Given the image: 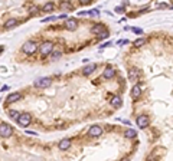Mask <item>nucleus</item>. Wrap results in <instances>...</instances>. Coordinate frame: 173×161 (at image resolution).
Wrapping results in <instances>:
<instances>
[{"label": "nucleus", "instance_id": "22", "mask_svg": "<svg viewBox=\"0 0 173 161\" xmlns=\"http://www.w3.org/2000/svg\"><path fill=\"white\" fill-rule=\"evenodd\" d=\"M59 58H61V52H53V53H52V59H53V60H56V59H59Z\"/></svg>", "mask_w": 173, "mask_h": 161}, {"label": "nucleus", "instance_id": "28", "mask_svg": "<svg viewBox=\"0 0 173 161\" xmlns=\"http://www.w3.org/2000/svg\"><path fill=\"white\" fill-rule=\"evenodd\" d=\"M9 89V86L7 85H5V86H2V91H7Z\"/></svg>", "mask_w": 173, "mask_h": 161}, {"label": "nucleus", "instance_id": "4", "mask_svg": "<svg viewBox=\"0 0 173 161\" xmlns=\"http://www.w3.org/2000/svg\"><path fill=\"white\" fill-rule=\"evenodd\" d=\"M30 121H32V117H30L29 114H20L19 118H17V122H19V125H22V127L29 125Z\"/></svg>", "mask_w": 173, "mask_h": 161}, {"label": "nucleus", "instance_id": "19", "mask_svg": "<svg viewBox=\"0 0 173 161\" xmlns=\"http://www.w3.org/2000/svg\"><path fill=\"white\" fill-rule=\"evenodd\" d=\"M144 43H146V39L144 37H139V39L134 40V48H140V46H143Z\"/></svg>", "mask_w": 173, "mask_h": 161}, {"label": "nucleus", "instance_id": "27", "mask_svg": "<svg viewBox=\"0 0 173 161\" xmlns=\"http://www.w3.org/2000/svg\"><path fill=\"white\" fill-rule=\"evenodd\" d=\"M116 12H118V13H120V12H121V13H123V12H124V9H123V7H120V6H118V7H116Z\"/></svg>", "mask_w": 173, "mask_h": 161}, {"label": "nucleus", "instance_id": "24", "mask_svg": "<svg viewBox=\"0 0 173 161\" xmlns=\"http://www.w3.org/2000/svg\"><path fill=\"white\" fill-rule=\"evenodd\" d=\"M133 32H134V33H137V35H141V33H143V30H141V29H139V28H134V29H133Z\"/></svg>", "mask_w": 173, "mask_h": 161}, {"label": "nucleus", "instance_id": "12", "mask_svg": "<svg viewBox=\"0 0 173 161\" xmlns=\"http://www.w3.org/2000/svg\"><path fill=\"white\" fill-rule=\"evenodd\" d=\"M116 75V71L111 68V66H107L105 68V71H104V74H102V76L104 78H107V79H110V78H113Z\"/></svg>", "mask_w": 173, "mask_h": 161}, {"label": "nucleus", "instance_id": "13", "mask_svg": "<svg viewBox=\"0 0 173 161\" xmlns=\"http://www.w3.org/2000/svg\"><path fill=\"white\" fill-rule=\"evenodd\" d=\"M58 147H59V150H62V151H65V150H68L69 147H71V140H62L59 144H58Z\"/></svg>", "mask_w": 173, "mask_h": 161}, {"label": "nucleus", "instance_id": "8", "mask_svg": "<svg viewBox=\"0 0 173 161\" xmlns=\"http://www.w3.org/2000/svg\"><path fill=\"white\" fill-rule=\"evenodd\" d=\"M140 95H141V86L139 83L133 85V88H131V97H133V99H137Z\"/></svg>", "mask_w": 173, "mask_h": 161}, {"label": "nucleus", "instance_id": "6", "mask_svg": "<svg viewBox=\"0 0 173 161\" xmlns=\"http://www.w3.org/2000/svg\"><path fill=\"white\" fill-rule=\"evenodd\" d=\"M102 134V128L100 125H92L88 129V137H100Z\"/></svg>", "mask_w": 173, "mask_h": 161}, {"label": "nucleus", "instance_id": "20", "mask_svg": "<svg viewBox=\"0 0 173 161\" xmlns=\"http://www.w3.org/2000/svg\"><path fill=\"white\" fill-rule=\"evenodd\" d=\"M128 78H130V81H131V82H137V72L131 69L130 74H128Z\"/></svg>", "mask_w": 173, "mask_h": 161}, {"label": "nucleus", "instance_id": "23", "mask_svg": "<svg viewBox=\"0 0 173 161\" xmlns=\"http://www.w3.org/2000/svg\"><path fill=\"white\" fill-rule=\"evenodd\" d=\"M58 17L56 16H49V17H46V19H43V22H51V20H56Z\"/></svg>", "mask_w": 173, "mask_h": 161}, {"label": "nucleus", "instance_id": "15", "mask_svg": "<svg viewBox=\"0 0 173 161\" xmlns=\"http://www.w3.org/2000/svg\"><path fill=\"white\" fill-rule=\"evenodd\" d=\"M110 104H111L113 106H116V108H118V106L121 105V98H120L118 95H114V97L111 98V101H110Z\"/></svg>", "mask_w": 173, "mask_h": 161}, {"label": "nucleus", "instance_id": "7", "mask_svg": "<svg viewBox=\"0 0 173 161\" xmlns=\"http://www.w3.org/2000/svg\"><path fill=\"white\" fill-rule=\"evenodd\" d=\"M137 127L139 128H146L149 125V117H146V115H140V117H137Z\"/></svg>", "mask_w": 173, "mask_h": 161}, {"label": "nucleus", "instance_id": "17", "mask_svg": "<svg viewBox=\"0 0 173 161\" xmlns=\"http://www.w3.org/2000/svg\"><path fill=\"white\" fill-rule=\"evenodd\" d=\"M124 135H125V138H134V137H136V131H134L133 128H128V129L124 132Z\"/></svg>", "mask_w": 173, "mask_h": 161}, {"label": "nucleus", "instance_id": "16", "mask_svg": "<svg viewBox=\"0 0 173 161\" xmlns=\"http://www.w3.org/2000/svg\"><path fill=\"white\" fill-rule=\"evenodd\" d=\"M17 25V20L16 19H9V20H6V23H5V28L6 29H12V28H15Z\"/></svg>", "mask_w": 173, "mask_h": 161}, {"label": "nucleus", "instance_id": "14", "mask_svg": "<svg viewBox=\"0 0 173 161\" xmlns=\"http://www.w3.org/2000/svg\"><path fill=\"white\" fill-rule=\"evenodd\" d=\"M17 99H20V94H10L7 98H6V104H12V102H15V101H17Z\"/></svg>", "mask_w": 173, "mask_h": 161}, {"label": "nucleus", "instance_id": "1", "mask_svg": "<svg viewBox=\"0 0 173 161\" xmlns=\"http://www.w3.org/2000/svg\"><path fill=\"white\" fill-rule=\"evenodd\" d=\"M39 51H40V55H42V56H46V55L52 53V51H53V43L49 42V40L42 42L40 46H39Z\"/></svg>", "mask_w": 173, "mask_h": 161}, {"label": "nucleus", "instance_id": "9", "mask_svg": "<svg viewBox=\"0 0 173 161\" xmlns=\"http://www.w3.org/2000/svg\"><path fill=\"white\" fill-rule=\"evenodd\" d=\"M77 26H78V23H77V20L75 19H68L67 20V23H65V28H67L68 30H75L77 29Z\"/></svg>", "mask_w": 173, "mask_h": 161}, {"label": "nucleus", "instance_id": "3", "mask_svg": "<svg viewBox=\"0 0 173 161\" xmlns=\"http://www.w3.org/2000/svg\"><path fill=\"white\" fill-rule=\"evenodd\" d=\"M12 134H13V128L9 124L0 125V135H2L3 138H9V137H12Z\"/></svg>", "mask_w": 173, "mask_h": 161}, {"label": "nucleus", "instance_id": "5", "mask_svg": "<svg viewBox=\"0 0 173 161\" xmlns=\"http://www.w3.org/2000/svg\"><path fill=\"white\" fill-rule=\"evenodd\" d=\"M51 83H52L51 78H40V79L35 81V86L36 88H48V86H51Z\"/></svg>", "mask_w": 173, "mask_h": 161}, {"label": "nucleus", "instance_id": "2", "mask_svg": "<svg viewBox=\"0 0 173 161\" xmlns=\"http://www.w3.org/2000/svg\"><path fill=\"white\" fill-rule=\"evenodd\" d=\"M36 49H38V45H36L33 40H28V42L23 43V46H22V51H23L26 55H32V53H35Z\"/></svg>", "mask_w": 173, "mask_h": 161}, {"label": "nucleus", "instance_id": "18", "mask_svg": "<svg viewBox=\"0 0 173 161\" xmlns=\"http://www.w3.org/2000/svg\"><path fill=\"white\" fill-rule=\"evenodd\" d=\"M53 7H55V5H53L52 2H49V3H46L45 6L42 7V10H43V12H52V10H53Z\"/></svg>", "mask_w": 173, "mask_h": 161}, {"label": "nucleus", "instance_id": "11", "mask_svg": "<svg viewBox=\"0 0 173 161\" xmlns=\"http://www.w3.org/2000/svg\"><path fill=\"white\" fill-rule=\"evenodd\" d=\"M91 30H92V33H95V35H98V36H101L102 33L108 32V30H107V29H105V28H104L102 25H95V26H94V28H92Z\"/></svg>", "mask_w": 173, "mask_h": 161}, {"label": "nucleus", "instance_id": "10", "mask_svg": "<svg viewBox=\"0 0 173 161\" xmlns=\"http://www.w3.org/2000/svg\"><path fill=\"white\" fill-rule=\"evenodd\" d=\"M97 69V65L95 63H90V65H86L85 68H84V71H82V74L84 75H91L94 71Z\"/></svg>", "mask_w": 173, "mask_h": 161}, {"label": "nucleus", "instance_id": "25", "mask_svg": "<svg viewBox=\"0 0 173 161\" xmlns=\"http://www.w3.org/2000/svg\"><path fill=\"white\" fill-rule=\"evenodd\" d=\"M110 45H111V42H105L104 45H101V48H108Z\"/></svg>", "mask_w": 173, "mask_h": 161}, {"label": "nucleus", "instance_id": "26", "mask_svg": "<svg viewBox=\"0 0 173 161\" xmlns=\"http://www.w3.org/2000/svg\"><path fill=\"white\" fill-rule=\"evenodd\" d=\"M90 0H81V5H90Z\"/></svg>", "mask_w": 173, "mask_h": 161}, {"label": "nucleus", "instance_id": "21", "mask_svg": "<svg viewBox=\"0 0 173 161\" xmlns=\"http://www.w3.org/2000/svg\"><path fill=\"white\" fill-rule=\"evenodd\" d=\"M19 115H20V112L19 111H16V109H12V111H9V117L10 118H19Z\"/></svg>", "mask_w": 173, "mask_h": 161}]
</instances>
